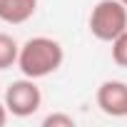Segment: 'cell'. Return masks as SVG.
Segmentation results:
<instances>
[{"mask_svg":"<svg viewBox=\"0 0 127 127\" xmlns=\"http://www.w3.org/2000/svg\"><path fill=\"white\" fill-rule=\"evenodd\" d=\"M37 13V0H0V20L8 25H23Z\"/></svg>","mask_w":127,"mask_h":127,"instance_id":"obj_5","label":"cell"},{"mask_svg":"<svg viewBox=\"0 0 127 127\" xmlns=\"http://www.w3.org/2000/svg\"><path fill=\"white\" fill-rule=\"evenodd\" d=\"M3 102H5V107H8V112L13 117H30V115H35L42 107V92L37 87V80L23 75L20 80L10 82L8 90H5Z\"/></svg>","mask_w":127,"mask_h":127,"instance_id":"obj_3","label":"cell"},{"mask_svg":"<svg viewBox=\"0 0 127 127\" xmlns=\"http://www.w3.org/2000/svg\"><path fill=\"white\" fill-rule=\"evenodd\" d=\"M120 3H122V5H127V0H120Z\"/></svg>","mask_w":127,"mask_h":127,"instance_id":"obj_10","label":"cell"},{"mask_svg":"<svg viewBox=\"0 0 127 127\" xmlns=\"http://www.w3.org/2000/svg\"><path fill=\"white\" fill-rule=\"evenodd\" d=\"M65 62V50L55 37L47 35H37L30 37L20 45V55H18V70L25 77L32 80H42L52 72H57Z\"/></svg>","mask_w":127,"mask_h":127,"instance_id":"obj_1","label":"cell"},{"mask_svg":"<svg viewBox=\"0 0 127 127\" xmlns=\"http://www.w3.org/2000/svg\"><path fill=\"white\" fill-rule=\"evenodd\" d=\"M8 115H10V112H8V107H5V102H0V127H3V125L8 122Z\"/></svg>","mask_w":127,"mask_h":127,"instance_id":"obj_9","label":"cell"},{"mask_svg":"<svg viewBox=\"0 0 127 127\" xmlns=\"http://www.w3.org/2000/svg\"><path fill=\"white\" fill-rule=\"evenodd\" d=\"M42 127H75V117L67 112H50L42 117Z\"/></svg>","mask_w":127,"mask_h":127,"instance_id":"obj_8","label":"cell"},{"mask_svg":"<svg viewBox=\"0 0 127 127\" xmlns=\"http://www.w3.org/2000/svg\"><path fill=\"white\" fill-rule=\"evenodd\" d=\"M18 55H20L18 40L8 32H0V70H8V67L18 65Z\"/></svg>","mask_w":127,"mask_h":127,"instance_id":"obj_6","label":"cell"},{"mask_svg":"<svg viewBox=\"0 0 127 127\" xmlns=\"http://www.w3.org/2000/svg\"><path fill=\"white\" fill-rule=\"evenodd\" d=\"M97 107L107 117H127V82L105 80L97 87Z\"/></svg>","mask_w":127,"mask_h":127,"instance_id":"obj_4","label":"cell"},{"mask_svg":"<svg viewBox=\"0 0 127 127\" xmlns=\"http://www.w3.org/2000/svg\"><path fill=\"white\" fill-rule=\"evenodd\" d=\"M110 45H112V60L120 67H127V30L122 35H117Z\"/></svg>","mask_w":127,"mask_h":127,"instance_id":"obj_7","label":"cell"},{"mask_svg":"<svg viewBox=\"0 0 127 127\" xmlns=\"http://www.w3.org/2000/svg\"><path fill=\"white\" fill-rule=\"evenodd\" d=\"M90 32L100 42H112L127 30V5L120 0H100L90 13Z\"/></svg>","mask_w":127,"mask_h":127,"instance_id":"obj_2","label":"cell"}]
</instances>
